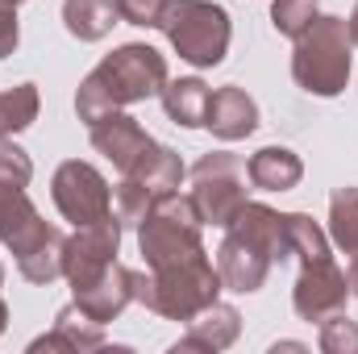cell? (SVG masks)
Segmentation results:
<instances>
[{
	"label": "cell",
	"instance_id": "obj_20",
	"mask_svg": "<svg viewBox=\"0 0 358 354\" xmlns=\"http://www.w3.org/2000/svg\"><path fill=\"white\" fill-rule=\"evenodd\" d=\"M121 21L117 0H63V25L80 42H100Z\"/></svg>",
	"mask_w": 358,
	"mask_h": 354
},
{
	"label": "cell",
	"instance_id": "obj_4",
	"mask_svg": "<svg viewBox=\"0 0 358 354\" xmlns=\"http://www.w3.org/2000/svg\"><path fill=\"white\" fill-rule=\"evenodd\" d=\"M221 292H225L221 271L208 255L171 267L134 271V300L146 304L150 313H159L163 321H192L200 309L221 300Z\"/></svg>",
	"mask_w": 358,
	"mask_h": 354
},
{
	"label": "cell",
	"instance_id": "obj_17",
	"mask_svg": "<svg viewBox=\"0 0 358 354\" xmlns=\"http://www.w3.org/2000/svg\"><path fill=\"white\" fill-rule=\"evenodd\" d=\"M246 176H250L255 187H263V192H292L304 179V163L287 146H263V150L250 155Z\"/></svg>",
	"mask_w": 358,
	"mask_h": 354
},
{
	"label": "cell",
	"instance_id": "obj_31",
	"mask_svg": "<svg viewBox=\"0 0 358 354\" xmlns=\"http://www.w3.org/2000/svg\"><path fill=\"white\" fill-rule=\"evenodd\" d=\"M8 330V304H4V296H0V334Z\"/></svg>",
	"mask_w": 358,
	"mask_h": 354
},
{
	"label": "cell",
	"instance_id": "obj_12",
	"mask_svg": "<svg viewBox=\"0 0 358 354\" xmlns=\"http://www.w3.org/2000/svg\"><path fill=\"white\" fill-rule=\"evenodd\" d=\"M88 134H92V146H96V155H104L121 176L155 146V138L138 125V117H129V113H104L100 121H92L88 125Z\"/></svg>",
	"mask_w": 358,
	"mask_h": 354
},
{
	"label": "cell",
	"instance_id": "obj_18",
	"mask_svg": "<svg viewBox=\"0 0 358 354\" xmlns=\"http://www.w3.org/2000/svg\"><path fill=\"white\" fill-rule=\"evenodd\" d=\"M187 176V167H183V159H179V150L171 146H163V142H155L129 171L125 179H134V183H142L150 196H167V192H179V183Z\"/></svg>",
	"mask_w": 358,
	"mask_h": 354
},
{
	"label": "cell",
	"instance_id": "obj_13",
	"mask_svg": "<svg viewBox=\"0 0 358 354\" xmlns=\"http://www.w3.org/2000/svg\"><path fill=\"white\" fill-rule=\"evenodd\" d=\"M204 129H213V138L221 142H242L259 129V104L255 96L238 84L208 92V113H204Z\"/></svg>",
	"mask_w": 358,
	"mask_h": 354
},
{
	"label": "cell",
	"instance_id": "obj_32",
	"mask_svg": "<svg viewBox=\"0 0 358 354\" xmlns=\"http://www.w3.org/2000/svg\"><path fill=\"white\" fill-rule=\"evenodd\" d=\"M0 4H13V8H17V4H25V0H0Z\"/></svg>",
	"mask_w": 358,
	"mask_h": 354
},
{
	"label": "cell",
	"instance_id": "obj_2",
	"mask_svg": "<svg viewBox=\"0 0 358 354\" xmlns=\"http://www.w3.org/2000/svg\"><path fill=\"white\" fill-rule=\"evenodd\" d=\"M167 59L146 46V42H125L117 46L113 55H104L88 76L80 80V92H76V113L80 121L92 125L100 121L104 113H117L125 104H138V100H150L159 96L163 84H167Z\"/></svg>",
	"mask_w": 358,
	"mask_h": 354
},
{
	"label": "cell",
	"instance_id": "obj_29",
	"mask_svg": "<svg viewBox=\"0 0 358 354\" xmlns=\"http://www.w3.org/2000/svg\"><path fill=\"white\" fill-rule=\"evenodd\" d=\"M21 42V25H17V8L0 4V59H8Z\"/></svg>",
	"mask_w": 358,
	"mask_h": 354
},
{
	"label": "cell",
	"instance_id": "obj_15",
	"mask_svg": "<svg viewBox=\"0 0 358 354\" xmlns=\"http://www.w3.org/2000/svg\"><path fill=\"white\" fill-rule=\"evenodd\" d=\"M238 338H242V313L234 304H225V300H213L208 309H200L187 321V334L171 346V354H183V351L217 354V351H229Z\"/></svg>",
	"mask_w": 358,
	"mask_h": 354
},
{
	"label": "cell",
	"instance_id": "obj_19",
	"mask_svg": "<svg viewBox=\"0 0 358 354\" xmlns=\"http://www.w3.org/2000/svg\"><path fill=\"white\" fill-rule=\"evenodd\" d=\"M163 113L167 121H176L183 129H200L204 125V113H208V84L200 76H179V80H167L163 92Z\"/></svg>",
	"mask_w": 358,
	"mask_h": 354
},
{
	"label": "cell",
	"instance_id": "obj_26",
	"mask_svg": "<svg viewBox=\"0 0 358 354\" xmlns=\"http://www.w3.org/2000/svg\"><path fill=\"white\" fill-rule=\"evenodd\" d=\"M317 346L325 354H358V321H350L346 313H334L321 321Z\"/></svg>",
	"mask_w": 358,
	"mask_h": 354
},
{
	"label": "cell",
	"instance_id": "obj_28",
	"mask_svg": "<svg viewBox=\"0 0 358 354\" xmlns=\"http://www.w3.org/2000/svg\"><path fill=\"white\" fill-rule=\"evenodd\" d=\"M163 8H167V0H117L121 21L125 25H138V29H159Z\"/></svg>",
	"mask_w": 358,
	"mask_h": 354
},
{
	"label": "cell",
	"instance_id": "obj_14",
	"mask_svg": "<svg viewBox=\"0 0 358 354\" xmlns=\"http://www.w3.org/2000/svg\"><path fill=\"white\" fill-rule=\"evenodd\" d=\"M108 346V338H104V325L100 321H92L88 313L71 300V304H63L59 309V317H55V330L50 334H42V338H34L29 342V354H50V351H63V354H92V351H104Z\"/></svg>",
	"mask_w": 358,
	"mask_h": 354
},
{
	"label": "cell",
	"instance_id": "obj_7",
	"mask_svg": "<svg viewBox=\"0 0 358 354\" xmlns=\"http://www.w3.org/2000/svg\"><path fill=\"white\" fill-rule=\"evenodd\" d=\"M159 29L167 34V42L179 59L200 67V71L221 67L229 55V38H234L229 13L213 0H167Z\"/></svg>",
	"mask_w": 358,
	"mask_h": 354
},
{
	"label": "cell",
	"instance_id": "obj_16",
	"mask_svg": "<svg viewBox=\"0 0 358 354\" xmlns=\"http://www.w3.org/2000/svg\"><path fill=\"white\" fill-rule=\"evenodd\" d=\"M76 296V304L88 313L92 321H100V325H108V321H117L129 304H134V271L121 263H113L96 283L88 288H76L71 292Z\"/></svg>",
	"mask_w": 358,
	"mask_h": 354
},
{
	"label": "cell",
	"instance_id": "obj_9",
	"mask_svg": "<svg viewBox=\"0 0 358 354\" xmlns=\"http://www.w3.org/2000/svg\"><path fill=\"white\" fill-rule=\"evenodd\" d=\"M50 196H55V208L63 213V221H71V225H92V221L113 217V187L84 159H67L55 167Z\"/></svg>",
	"mask_w": 358,
	"mask_h": 354
},
{
	"label": "cell",
	"instance_id": "obj_33",
	"mask_svg": "<svg viewBox=\"0 0 358 354\" xmlns=\"http://www.w3.org/2000/svg\"><path fill=\"white\" fill-rule=\"evenodd\" d=\"M0 283H4V263H0Z\"/></svg>",
	"mask_w": 358,
	"mask_h": 354
},
{
	"label": "cell",
	"instance_id": "obj_5",
	"mask_svg": "<svg viewBox=\"0 0 358 354\" xmlns=\"http://www.w3.org/2000/svg\"><path fill=\"white\" fill-rule=\"evenodd\" d=\"M350 67H355V38L346 17L334 13H317L313 25L296 38L292 50V80L308 96L334 100L350 84Z\"/></svg>",
	"mask_w": 358,
	"mask_h": 354
},
{
	"label": "cell",
	"instance_id": "obj_25",
	"mask_svg": "<svg viewBox=\"0 0 358 354\" xmlns=\"http://www.w3.org/2000/svg\"><path fill=\"white\" fill-rule=\"evenodd\" d=\"M317 17V0H275L271 4V25L283 34V38H300Z\"/></svg>",
	"mask_w": 358,
	"mask_h": 354
},
{
	"label": "cell",
	"instance_id": "obj_24",
	"mask_svg": "<svg viewBox=\"0 0 358 354\" xmlns=\"http://www.w3.org/2000/svg\"><path fill=\"white\" fill-rule=\"evenodd\" d=\"M159 196H150L142 183H134V179H125L121 176V183H117V192H113V217L121 221V229L125 225H142V217L150 213V204H155Z\"/></svg>",
	"mask_w": 358,
	"mask_h": 354
},
{
	"label": "cell",
	"instance_id": "obj_11",
	"mask_svg": "<svg viewBox=\"0 0 358 354\" xmlns=\"http://www.w3.org/2000/svg\"><path fill=\"white\" fill-rule=\"evenodd\" d=\"M346 300H350V279L334 263V255L300 263L296 288H292V309L300 321L313 325V321H325L334 313H346Z\"/></svg>",
	"mask_w": 358,
	"mask_h": 354
},
{
	"label": "cell",
	"instance_id": "obj_27",
	"mask_svg": "<svg viewBox=\"0 0 358 354\" xmlns=\"http://www.w3.org/2000/svg\"><path fill=\"white\" fill-rule=\"evenodd\" d=\"M0 179L4 183H17V187H25L34 179V159L13 138H0Z\"/></svg>",
	"mask_w": 358,
	"mask_h": 354
},
{
	"label": "cell",
	"instance_id": "obj_30",
	"mask_svg": "<svg viewBox=\"0 0 358 354\" xmlns=\"http://www.w3.org/2000/svg\"><path fill=\"white\" fill-rule=\"evenodd\" d=\"M346 25H350V38H355V46H358V0H355V13L346 17Z\"/></svg>",
	"mask_w": 358,
	"mask_h": 354
},
{
	"label": "cell",
	"instance_id": "obj_1",
	"mask_svg": "<svg viewBox=\"0 0 358 354\" xmlns=\"http://www.w3.org/2000/svg\"><path fill=\"white\" fill-rule=\"evenodd\" d=\"M283 259H292L283 213L259 200H246L242 213L225 225V238L217 246V271H221L225 292L255 296L267 283L271 267Z\"/></svg>",
	"mask_w": 358,
	"mask_h": 354
},
{
	"label": "cell",
	"instance_id": "obj_8",
	"mask_svg": "<svg viewBox=\"0 0 358 354\" xmlns=\"http://www.w3.org/2000/svg\"><path fill=\"white\" fill-rule=\"evenodd\" d=\"M192 200H196V208H200V217H204V225H217V229H225L238 213H242V204L250 200L246 192V163L238 159V155H229V150H208L192 171Z\"/></svg>",
	"mask_w": 358,
	"mask_h": 354
},
{
	"label": "cell",
	"instance_id": "obj_23",
	"mask_svg": "<svg viewBox=\"0 0 358 354\" xmlns=\"http://www.w3.org/2000/svg\"><path fill=\"white\" fill-rule=\"evenodd\" d=\"M283 225H287V246L300 263H313V259L329 255V234L308 213H283Z\"/></svg>",
	"mask_w": 358,
	"mask_h": 354
},
{
	"label": "cell",
	"instance_id": "obj_21",
	"mask_svg": "<svg viewBox=\"0 0 358 354\" xmlns=\"http://www.w3.org/2000/svg\"><path fill=\"white\" fill-rule=\"evenodd\" d=\"M42 113V96L38 84H17V88L0 92V138H13L21 129H29Z\"/></svg>",
	"mask_w": 358,
	"mask_h": 354
},
{
	"label": "cell",
	"instance_id": "obj_3",
	"mask_svg": "<svg viewBox=\"0 0 358 354\" xmlns=\"http://www.w3.org/2000/svg\"><path fill=\"white\" fill-rule=\"evenodd\" d=\"M0 242L13 250L21 279L55 283L63 275V246H67V238L50 221H42V213L34 208L25 187L4 183V179H0Z\"/></svg>",
	"mask_w": 358,
	"mask_h": 354
},
{
	"label": "cell",
	"instance_id": "obj_6",
	"mask_svg": "<svg viewBox=\"0 0 358 354\" xmlns=\"http://www.w3.org/2000/svg\"><path fill=\"white\" fill-rule=\"evenodd\" d=\"M138 250L146 267H171L208 255L204 250V217L192 196L167 192L150 204V213L138 225Z\"/></svg>",
	"mask_w": 358,
	"mask_h": 354
},
{
	"label": "cell",
	"instance_id": "obj_22",
	"mask_svg": "<svg viewBox=\"0 0 358 354\" xmlns=\"http://www.w3.org/2000/svg\"><path fill=\"white\" fill-rule=\"evenodd\" d=\"M329 242L342 255H358V187H338L329 196Z\"/></svg>",
	"mask_w": 358,
	"mask_h": 354
},
{
	"label": "cell",
	"instance_id": "obj_10",
	"mask_svg": "<svg viewBox=\"0 0 358 354\" xmlns=\"http://www.w3.org/2000/svg\"><path fill=\"white\" fill-rule=\"evenodd\" d=\"M117 250H121V221L117 217L76 225V234L63 246V279L71 283V292L96 283L108 267L117 263Z\"/></svg>",
	"mask_w": 358,
	"mask_h": 354
}]
</instances>
